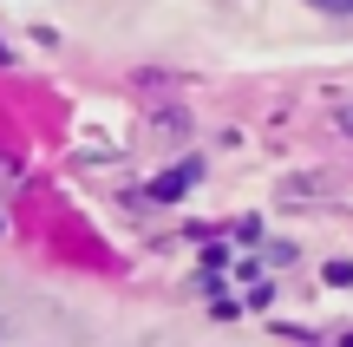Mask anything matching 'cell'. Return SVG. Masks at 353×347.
<instances>
[{
	"label": "cell",
	"instance_id": "6da1fadb",
	"mask_svg": "<svg viewBox=\"0 0 353 347\" xmlns=\"http://www.w3.org/2000/svg\"><path fill=\"white\" fill-rule=\"evenodd\" d=\"M190 184H196V164H183V170H170V177H157V190H151V197H157V204H164V197H183Z\"/></svg>",
	"mask_w": 353,
	"mask_h": 347
},
{
	"label": "cell",
	"instance_id": "7a4b0ae2",
	"mask_svg": "<svg viewBox=\"0 0 353 347\" xmlns=\"http://www.w3.org/2000/svg\"><path fill=\"white\" fill-rule=\"evenodd\" d=\"M307 7H321V13H353V0H307Z\"/></svg>",
	"mask_w": 353,
	"mask_h": 347
}]
</instances>
